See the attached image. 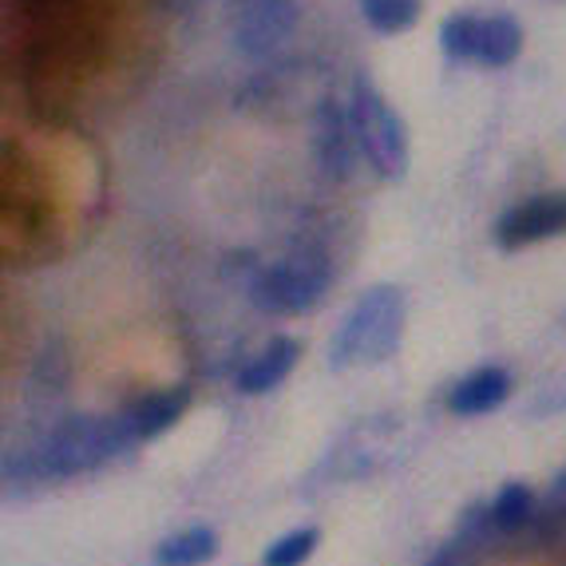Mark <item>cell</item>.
<instances>
[{
  "mask_svg": "<svg viewBox=\"0 0 566 566\" xmlns=\"http://www.w3.org/2000/svg\"><path fill=\"white\" fill-rule=\"evenodd\" d=\"M132 448V432L123 424V412L115 416H67L52 432L44 436V444L29 455V460H4V480H72V475L95 472L99 463Z\"/></svg>",
  "mask_w": 566,
  "mask_h": 566,
  "instance_id": "1",
  "label": "cell"
},
{
  "mask_svg": "<svg viewBox=\"0 0 566 566\" xmlns=\"http://www.w3.org/2000/svg\"><path fill=\"white\" fill-rule=\"evenodd\" d=\"M333 285V262L322 245L302 242L277 262L258 265L250 277V302L274 317H297L325 302Z\"/></svg>",
  "mask_w": 566,
  "mask_h": 566,
  "instance_id": "2",
  "label": "cell"
},
{
  "mask_svg": "<svg viewBox=\"0 0 566 566\" xmlns=\"http://www.w3.org/2000/svg\"><path fill=\"white\" fill-rule=\"evenodd\" d=\"M400 333H405V293L397 285H373L345 313V322H340L337 337H333V368L380 365V360L397 353Z\"/></svg>",
  "mask_w": 566,
  "mask_h": 566,
  "instance_id": "3",
  "label": "cell"
},
{
  "mask_svg": "<svg viewBox=\"0 0 566 566\" xmlns=\"http://www.w3.org/2000/svg\"><path fill=\"white\" fill-rule=\"evenodd\" d=\"M349 119L357 132V147L365 163L377 170L380 179L397 182L408 170V127L388 99L377 92L368 76H357L349 87Z\"/></svg>",
  "mask_w": 566,
  "mask_h": 566,
  "instance_id": "4",
  "label": "cell"
},
{
  "mask_svg": "<svg viewBox=\"0 0 566 566\" xmlns=\"http://www.w3.org/2000/svg\"><path fill=\"white\" fill-rule=\"evenodd\" d=\"M302 20L297 0H242L234 17V48L250 60L274 56Z\"/></svg>",
  "mask_w": 566,
  "mask_h": 566,
  "instance_id": "5",
  "label": "cell"
},
{
  "mask_svg": "<svg viewBox=\"0 0 566 566\" xmlns=\"http://www.w3.org/2000/svg\"><path fill=\"white\" fill-rule=\"evenodd\" d=\"M491 234L503 250H523V245L566 234V190H543L507 207Z\"/></svg>",
  "mask_w": 566,
  "mask_h": 566,
  "instance_id": "6",
  "label": "cell"
},
{
  "mask_svg": "<svg viewBox=\"0 0 566 566\" xmlns=\"http://www.w3.org/2000/svg\"><path fill=\"white\" fill-rule=\"evenodd\" d=\"M313 159H317L325 179L333 182L353 179L360 147L349 119V104H337V99H322L317 104V112H313Z\"/></svg>",
  "mask_w": 566,
  "mask_h": 566,
  "instance_id": "7",
  "label": "cell"
},
{
  "mask_svg": "<svg viewBox=\"0 0 566 566\" xmlns=\"http://www.w3.org/2000/svg\"><path fill=\"white\" fill-rule=\"evenodd\" d=\"M511 388H515V380H511L507 368L483 365V368H475V373H468V377L448 392V412L463 416V420L488 416V412H495V408L507 405Z\"/></svg>",
  "mask_w": 566,
  "mask_h": 566,
  "instance_id": "8",
  "label": "cell"
},
{
  "mask_svg": "<svg viewBox=\"0 0 566 566\" xmlns=\"http://www.w3.org/2000/svg\"><path fill=\"white\" fill-rule=\"evenodd\" d=\"M190 405V388H163V392H147L132 408H123V424L132 432V444H147L155 436H163L167 428H175L182 412Z\"/></svg>",
  "mask_w": 566,
  "mask_h": 566,
  "instance_id": "9",
  "label": "cell"
},
{
  "mask_svg": "<svg viewBox=\"0 0 566 566\" xmlns=\"http://www.w3.org/2000/svg\"><path fill=\"white\" fill-rule=\"evenodd\" d=\"M297 357H302V345H297V340L274 337L258 357H250L242 368H238V377H234L238 392H245V397H262V392L277 388L293 373Z\"/></svg>",
  "mask_w": 566,
  "mask_h": 566,
  "instance_id": "10",
  "label": "cell"
},
{
  "mask_svg": "<svg viewBox=\"0 0 566 566\" xmlns=\"http://www.w3.org/2000/svg\"><path fill=\"white\" fill-rule=\"evenodd\" d=\"M218 555V535L210 527H187L155 547V566H202Z\"/></svg>",
  "mask_w": 566,
  "mask_h": 566,
  "instance_id": "11",
  "label": "cell"
},
{
  "mask_svg": "<svg viewBox=\"0 0 566 566\" xmlns=\"http://www.w3.org/2000/svg\"><path fill=\"white\" fill-rule=\"evenodd\" d=\"M520 48H523V29L515 24V20L503 17V12H495V17H483L480 52H475V60H480L483 67H507V64H515Z\"/></svg>",
  "mask_w": 566,
  "mask_h": 566,
  "instance_id": "12",
  "label": "cell"
},
{
  "mask_svg": "<svg viewBox=\"0 0 566 566\" xmlns=\"http://www.w3.org/2000/svg\"><path fill=\"white\" fill-rule=\"evenodd\" d=\"M488 511H491V527L511 535V531H520L531 523V515H535V495H531V488H523V483H507V488L488 503Z\"/></svg>",
  "mask_w": 566,
  "mask_h": 566,
  "instance_id": "13",
  "label": "cell"
},
{
  "mask_svg": "<svg viewBox=\"0 0 566 566\" xmlns=\"http://www.w3.org/2000/svg\"><path fill=\"white\" fill-rule=\"evenodd\" d=\"M357 4L360 17L377 32H388V36L412 29L416 20H420V9H424V0H357Z\"/></svg>",
  "mask_w": 566,
  "mask_h": 566,
  "instance_id": "14",
  "label": "cell"
},
{
  "mask_svg": "<svg viewBox=\"0 0 566 566\" xmlns=\"http://www.w3.org/2000/svg\"><path fill=\"white\" fill-rule=\"evenodd\" d=\"M480 29L483 20L472 12H455L440 24V48H444L448 60H475L480 52Z\"/></svg>",
  "mask_w": 566,
  "mask_h": 566,
  "instance_id": "15",
  "label": "cell"
},
{
  "mask_svg": "<svg viewBox=\"0 0 566 566\" xmlns=\"http://www.w3.org/2000/svg\"><path fill=\"white\" fill-rule=\"evenodd\" d=\"M317 547H322V531H317V527H297V531H290V535L274 538V543L265 547L262 563L265 566H302Z\"/></svg>",
  "mask_w": 566,
  "mask_h": 566,
  "instance_id": "16",
  "label": "cell"
}]
</instances>
